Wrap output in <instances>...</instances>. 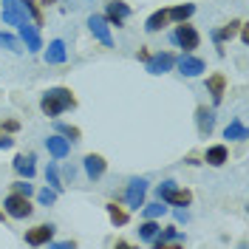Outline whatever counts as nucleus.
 <instances>
[{"mask_svg": "<svg viewBox=\"0 0 249 249\" xmlns=\"http://www.w3.org/2000/svg\"><path fill=\"white\" fill-rule=\"evenodd\" d=\"M74 105H77V99L71 96V91H68V88H51V91L43 96V102H40L43 113H46V116H51V119H57L62 110L74 108Z\"/></svg>", "mask_w": 249, "mask_h": 249, "instance_id": "obj_1", "label": "nucleus"}, {"mask_svg": "<svg viewBox=\"0 0 249 249\" xmlns=\"http://www.w3.org/2000/svg\"><path fill=\"white\" fill-rule=\"evenodd\" d=\"M156 196H159V201L176 204V207H187V204L193 201V193H190V190H178L176 181H164V184H159L156 187Z\"/></svg>", "mask_w": 249, "mask_h": 249, "instance_id": "obj_2", "label": "nucleus"}, {"mask_svg": "<svg viewBox=\"0 0 249 249\" xmlns=\"http://www.w3.org/2000/svg\"><path fill=\"white\" fill-rule=\"evenodd\" d=\"M26 20H31V17H29V12L23 9L20 0H3V23H9V26H23Z\"/></svg>", "mask_w": 249, "mask_h": 249, "instance_id": "obj_3", "label": "nucleus"}, {"mask_svg": "<svg viewBox=\"0 0 249 249\" xmlns=\"http://www.w3.org/2000/svg\"><path fill=\"white\" fill-rule=\"evenodd\" d=\"M198 31L193 29V26H187V23H181L178 29L173 31V43L178 48H184V51H193V48H198Z\"/></svg>", "mask_w": 249, "mask_h": 249, "instance_id": "obj_4", "label": "nucleus"}, {"mask_svg": "<svg viewBox=\"0 0 249 249\" xmlns=\"http://www.w3.org/2000/svg\"><path fill=\"white\" fill-rule=\"evenodd\" d=\"M144 65H147V74L159 77V74H167L173 65H176V57H173L170 51H161V54H153V57H147V60H144Z\"/></svg>", "mask_w": 249, "mask_h": 249, "instance_id": "obj_5", "label": "nucleus"}, {"mask_svg": "<svg viewBox=\"0 0 249 249\" xmlns=\"http://www.w3.org/2000/svg\"><path fill=\"white\" fill-rule=\"evenodd\" d=\"M6 213L12 218H29L31 215V204H29V196H20V193H12L6 198Z\"/></svg>", "mask_w": 249, "mask_h": 249, "instance_id": "obj_6", "label": "nucleus"}, {"mask_svg": "<svg viewBox=\"0 0 249 249\" xmlns=\"http://www.w3.org/2000/svg\"><path fill=\"white\" fill-rule=\"evenodd\" d=\"M176 65H178V74H181V77H201L204 71H207L204 60L193 57L190 51H187V54H181V60H176Z\"/></svg>", "mask_w": 249, "mask_h": 249, "instance_id": "obj_7", "label": "nucleus"}, {"mask_svg": "<svg viewBox=\"0 0 249 249\" xmlns=\"http://www.w3.org/2000/svg\"><path fill=\"white\" fill-rule=\"evenodd\" d=\"M88 29H91V34L102 43V46H113V37H110V29H108V20L102 15H91L88 17Z\"/></svg>", "mask_w": 249, "mask_h": 249, "instance_id": "obj_8", "label": "nucleus"}, {"mask_svg": "<svg viewBox=\"0 0 249 249\" xmlns=\"http://www.w3.org/2000/svg\"><path fill=\"white\" fill-rule=\"evenodd\" d=\"M144 193H147V181H144V178H130L127 193H124V201L130 204L133 210H142V204H144Z\"/></svg>", "mask_w": 249, "mask_h": 249, "instance_id": "obj_9", "label": "nucleus"}, {"mask_svg": "<svg viewBox=\"0 0 249 249\" xmlns=\"http://www.w3.org/2000/svg\"><path fill=\"white\" fill-rule=\"evenodd\" d=\"M17 31H20V37H23V46H26V51H40V48H43L40 31H37V26H34L31 20H26L23 26H17Z\"/></svg>", "mask_w": 249, "mask_h": 249, "instance_id": "obj_10", "label": "nucleus"}, {"mask_svg": "<svg viewBox=\"0 0 249 249\" xmlns=\"http://www.w3.org/2000/svg\"><path fill=\"white\" fill-rule=\"evenodd\" d=\"M130 17V6L127 3H122V0H113V3H108V12H105V20H108V26H124V20Z\"/></svg>", "mask_w": 249, "mask_h": 249, "instance_id": "obj_11", "label": "nucleus"}, {"mask_svg": "<svg viewBox=\"0 0 249 249\" xmlns=\"http://www.w3.org/2000/svg\"><path fill=\"white\" fill-rule=\"evenodd\" d=\"M51 235H54V227H51V224H37L34 230L26 232V244H31V247H43V244L51 241Z\"/></svg>", "mask_w": 249, "mask_h": 249, "instance_id": "obj_12", "label": "nucleus"}, {"mask_svg": "<svg viewBox=\"0 0 249 249\" xmlns=\"http://www.w3.org/2000/svg\"><path fill=\"white\" fill-rule=\"evenodd\" d=\"M105 167H108V164H105L102 156H96V153L85 156V173H88V178H93V181L102 178V176H105Z\"/></svg>", "mask_w": 249, "mask_h": 249, "instance_id": "obj_13", "label": "nucleus"}, {"mask_svg": "<svg viewBox=\"0 0 249 249\" xmlns=\"http://www.w3.org/2000/svg\"><path fill=\"white\" fill-rule=\"evenodd\" d=\"M173 241H176V244H181V241H184V235L178 232L176 227H167V230H159V235H156L150 244H153L156 249H164L167 244H173Z\"/></svg>", "mask_w": 249, "mask_h": 249, "instance_id": "obj_14", "label": "nucleus"}, {"mask_svg": "<svg viewBox=\"0 0 249 249\" xmlns=\"http://www.w3.org/2000/svg\"><path fill=\"white\" fill-rule=\"evenodd\" d=\"M207 91L213 93V102H221L224 99V91H227V77L224 74H210L207 77Z\"/></svg>", "mask_w": 249, "mask_h": 249, "instance_id": "obj_15", "label": "nucleus"}, {"mask_svg": "<svg viewBox=\"0 0 249 249\" xmlns=\"http://www.w3.org/2000/svg\"><path fill=\"white\" fill-rule=\"evenodd\" d=\"M65 57H68L65 43H62V40H51L48 48H46V62L48 65H60V62H65Z\"/></svg>", "mask_w": 249, "mask_h": 249, "instance_id": "obj_16", "label": "nucleus"}, {"mask_svg": "<svg viewBox=\"0 0 249 249\" xmlns=\"http://www.w3.org/2000/svg\"><path fill=\"white\" fill-rule=\"evenodd\" d=\"M196 122H198V133H201V136H210L213 127H215V113L201 105V108L196 110Z\"/></svg>", "mask_w": 249, "mask_h": 249, "instance_id": "obj_17", "label": "nucleus"}, {"mask_svg": "<svg viewBox=\"0 0 249 249\" xmlns=\"http://www.w3.org/2000/svg\"><path fill=\"white\" fill-rule=\"evenodd\" d=\"M46 147H48V153L54 156V159H65V156H68V150H71V144H68V139H65V136H48Z\"/></svg>", "mask_w": 249, "mask_h": 249, "instance_id": "obj_18", "label": "nucleus"}, {"mask_svg": "<svg viewBox=\"0 0 249 249\" xmlns=\"http://www.w3.org/2000/svg\"><path fill=\"white\" fill-rule=\"evenodd\" d=\"M204 161H207V164H213V167H221V164H227V161H230V153H227V147H224V144H213V147H207Z\"/></svg>", "mask_w": 249, "mask_h": 249, "instance_id": "obj_19", "label": "nucleus"}, {"mask_svg": "<svg viewBox=\"0 0 249 249\" xmlns=\"http://www.w3.org/2000/svg\"><path fill=\"white\" fill-rule=\"evenodd\" d=\"M167 20H170V15H167V9H159V12H153V15L147 17L144 29L150 31V34H156V31H161L164 26H167Z\"/></svg>", "mask_w": 249, "mask_h": 249, "instance_id": "obj_20", "label": "nucleus"}, {"mask_svg": "<svg viewBox=\"0 0 249 249\" xmlns=\"http://www.w3.org/2000/svg\"><path fill=\"white\" fill-rule=\"evenodd\" d=\"M15 170L17 173H20V176H26V178H31V176H34V156H23V153H20V156H17V159H15Z\"/></svg>", "mask_w": 249, "mask_h": 249, "instance_id": "obj_21", "label": "nucleus"}, {"mask_svg": "<svg viewBox=\"0 0 249 249\" xmlns=\"http://www.w3.org/2000/svg\"><path fill=\"white\" fill-rule=\"evenodd\" d=\"M224 136H227V139H232V142H244L249 133H247V127H244V122H238V119H235V122H230L227 127H224Z\"/></svg>", "mask_w": 249, "mask_h": 249, "instance_id": "obj_22", "label": "nucleus"}, {"mask_svg": "<svg viewBox=\"0 0 249 249\" xmlns=\"http://www.w3.org/2000/svg\"><path fill=\"white\" fill-rule=\"evenodd\" d=\"M159 230H161V227L156 224V218H147V221H144V224L139 227V238H142V241H147V244H150V241H153L156 235H159Z\"/></svg>", "mask_w": 249, "mask_h": 249, "instance_id": "obj_23", "label": "nucleus"}, {"mask_svg": "<svg viewBox=\"0 0 249 249\" xmlns=\"http://www.w3.org/2000/svg\"><path fill=\"white\" fill-rule=\"evenodd\" d=\"M196 12V6L193 3H184V6H176V9H167V15L170 20H178V23H187V17H193Z\"/></svg>", "mask_w": 249, "mask_h": 249, "instance_id": "obj_24", "label": "nucleus"}, {"mask_svg": "<svg viewBox=\"0 0 249 249\" xmlns=\"http://www.w3.org/2000/svg\"><path fill=\"white\" fill-rule=\"evenodd\" d=\"M0 46L3 48H9L12 54H23L26 51V46L17 40V37H12V34H6V31H0Z\"/></svg>", "mask_w": 249, "mask_h": 249, "instance_id": "obj_25", "label": "nucleus"}, {"mask_svg": "<svg viewBox=\"0 0 249 249\" xmlns=\"http://www.w3.org/2000/svg\"><path fill=\"white\" fill-rule=\"evenodd\" d=\"M142 210H144V218H161L167 213V207L164 201H156V204H142Z\"/></svg>", "mask_w": 249, "mask_h": 249, "instance_id": "obj_26", "label": "nucleus"}, {"mask_svg": "<svg viewBox=\"0 0 249 249\" xmlns=\"http://www.w3.org/2000/svg\"><path fill=\"white\" fill-rule=\"evenodd\" d=\"M46 181L54 190H62V181H60V170H57V164L54 161H48V167H46Z\"/></svg>", "mask_w": 249, "mask_h": 249, "instance_id": "obj_27", "label": "nucleus"}, {"mask_svg": "<svg viewBox=\"0 0 249 249\" xmlns=\"http://www.w3.org/2000/svg\"><path fill=\"white\" fill-rule=\"evenodd\" d=\"M108 215H110V221H113L116 227H124V224H127V213L119 210L116 204H108Z\"/></svg>", "mask_w": 249, "mask_h": 249, "instance_id": "obj_28", "label": "nucleus"}, {"mask_svg": "<svg viewBox=\"0 0 249 249\" xmlns=\"http://www.w3.org/2000/svg\"><path fill=\"white\" fill-rule=\"evenodd\" d=\"M238 26H241V20H232L230 26H224V29H221V31H215L213 37H215L218 43H221V40H230V37H232L235 31H238Z\"/></svg>", "mask_w": 249, "mask_h": 249, "instance_id": "obj_29", "label": "nucleus"}, {"mask_svg": "<svg viewBox=\"0 0 249 249\" xmlns=\"http://www.w3.org/2000/svg\"><path fill=\"white\" fill-rule=\"evenodd\" d=\"M20 3H23V9L29 12V17H31V20H34V23L40 26V23H43V15H40V9H37V3H34V0H20Z\"/></svg>", "mask_w": 249, "mask_h": 249, "instance_id": "obj_30", "label": "nucleus"}, {"mask_svg": "<svg viewBox=\"0 0 249 249\" xmlns=\"http://www.w3.org/2000/svg\"><path fill=\"white\" fill-rule=\"evenodd\" d=\"M54 201H57V190H54V187H51V190H48V187L46 190H40V204H46L48 207V204H54Z\"/></svg>", "mask_w": 249, "mask_h": 249, "instance_id": "obj_31", "label": "nucleus"}, {"mask_svg": "<svg viewBox=\"0 0 249 249\" xmlns=\"http://www.w3.org/2000/svg\"><path fill=\"white\" fill-rule=\"evenodd\" d=\"M57 127H60V133H62V136H68V139H71V142H77L79 139V130H77V127H71V124H57Z\"/></svg>", "mask_w": 249, "mask_h": 249, "instance_id": "obj_32", "label": "nucleus"}, {"mask_svg": "<svg viewBox=\"0 0 249 249\" xmlns=\"http://www.w3.org/2000/svg\"><path fill=\"white\" fill-rule=\"evenodd\" d=\"M31 190H34V187H31L29 181H15V193H20V196H31Z\"/></svg>", "mask_w": 249, "mask_h": 249, "instance_id": "obj_33", "label": "nucleus"}, {"mask_svg": "<svg viewBox=\"0 0 249 249\" xmlns=\"http://www.w3.org/2000/svg\"><path fill=\"white\" fill-rule=\"evenodd\" d=\"M15 144V139H9V136H0V150H9Z\"/></svg>", "mask_w": 249, "mask_h": 249, "instance_id": "obj_34", "label": "nucleus"}, {"mask_svg": "<svg viewBox=\"0 0 249 249\" xmlns=\"http://www.w3.org/2000/svg\"><path fill=\"white\" fill-rule=\"evenodd\" d=\"M176 221H184L187 224V210H176Z\"/></svg>", "mask_w": 249, "mask_h": 249, "instance_id": "obj_35", "label": "nucleus"}, {"mask_svg": "<svg viewBox=\"0 0 249 249\" xmlns=\"http://www.w3.org/2000/svg\"><path fill=\"white\" fill-rule=\"evenodd\" d=\"M40 3H43V6H51V3H57V0H40Z\"/></svg>", "mask_w": 249, "mask_h": 249, "instance_id": "obj_36", "label": "nucleus"}, {"mask_svg": "<svg viewBox=\"0 0 249 249\" xmlns=\"http://www.w3.org/2000/svg\"><path fill=\"white\" fill-rule=\"evenodd\" d=\"M0 221H3V210H0Z\"/></svg>", "mask_w": 249, "mask_h": 249, "instance_id": "obj_37", "label": "nucleus"}]
</instances>
